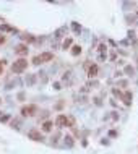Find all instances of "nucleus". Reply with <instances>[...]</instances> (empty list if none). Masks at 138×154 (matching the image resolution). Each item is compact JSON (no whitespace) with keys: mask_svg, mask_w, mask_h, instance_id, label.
Instances as JSON below:
<instances>
[{"mask_svg":"<svg viewBox=\"0 0 138 154\" xmlns=\"http://www.w3.org/2000/svg\"><path fill=\"white\" fill-rule=\"evenodd\" d=\"M26 68H28V60H26V59H18V60H15V63L12 65V71H13L15 75L23 73Z\"/></svg>","mask_w":138,"mask_h":154,"instance_id":"f257e3e1","label":"nucleus"},{"mask_svg":"<svg viewBox=\"0 0 138 154\" xmlns=\"http://www.w3.org/2000/svg\"><path fill=\"white\" fill-rule=\"evenodd\" d=\"M54 59V54L52 52H42L41 55H36L33 59V63L34 65H39V63H45V62H50Z\"/></svg>","mask_w":138,"mask_h":154,"instance_id":"f03ea898","label":"nucleus"},{"mask_svg":"<svg viewBox=\"0 0 138 154\" xmlns=\"http://www.w3.org/2000/svg\"><path fill=\"white\" fill-rule=\"evenodd\" d=\"M55 125H57V127H71L73 119H68L67 115L60 114V115H57V119H55Z\"/></svg>","mask_w":138,"mask_h":154,"instance_id":"7ed1b4c3","label":"nucleus"},{"mask_svg":"<svg viewBox=\"0 0 138 154\" xmlns=\"http://www.w3.org/2000/svg\"><path fill=\"white\" fill-rule=\"evenodd\" d=\"M36 110H38V107L34 104H28V105H23L21 107V115L23 117H31V115L36 114Z\"/></svg>","mask_w":138,"mask_h":154,"instance_id":"20e7f679","label":"nucleus"},{"mask_svg":"<svg viewBox=\"0 0 138 154\" xmlns=\"http://www.w3.org/2000/svg\"><path fill=\"white\" fill-rule=\"evenodd\" d=\"M28 138H29V140H33V141H42V140H44L42 133H41L39 130H36V128H33V130H29V131H28Z\"/></svg>","mask_w":138,"mask_h":154,"instance_id":"39448f33","label":"nucleus"},{"mask_svg":"<svg viewBox=\"0 0 138 154\" xmlns=\"http://www.w3.org/2000/svg\"><path fill=\"white\" fill-rule=\"evenodd\" d=\"M28 50H29V49H28V44H18V45L15 47V54L20 55L21 59H23L24 55H28Z\"/></svg>","mask_w":138,"mask_h":154,"instance_id":"423d86ee","label":"nucleus"},{"mask_svg":"<svg viewBox=\"0 0 138 154\" xmlns=\"http://www.w3.org/2000/svg\"><path fill=\"white\" fill-rule=\"evenodd\" d=\"M0 31H3V33H16L18 29L13 28V26H10V24H7V23H2L0 24Z\"/></svg>","mask_w":138,"mask_h":154,"instance_id":"0eeeda50","label":"nucleus"},{"mask_svg":"<svg viewBox=\"0 0 138 154\" xmlns=\"http://www.w3.org/2000/svg\"><path fill=\"white\" fill-rule=\"evenodd\" d=\"M52 127H54V123H52L50 120H45V122L42 123V128H41V130H42L44 133H49V131H52Z\"/></svg>","mask_w":138,"mask_h":154,"instance_id":"6e6552de","label":"nucleus"},{"mask_svg":"<svg viewBox=\"0 0 138 154\" xmlns=\"http://www.w3.org/2000/svg\"><path fill=\"white\" fill-rule=\"evenodd\" d=\"M122 101H124L125 105H130V104H132V93H130V91H127V93L122 96Z\"/></svg>","mask_w":138,"mask_h":154,"instance_id":"1a4fd4ad","label":"nucleus"},{"mask_svg":"<svg viewBox=\"0 0 138 154\" xmlns=\"http://www.w3.org/2000/svg\"><path fill=\"white\" fill-rule=\"evenodd\" d=\"M88 75L91 76V78L98 76V65H91V66H89V70H88Z\"/></svg>","mask_w":138,"mask_h":154,"instance_id":"9d476101","label":"nucleus"},{"mask_svg":"<svg viewBox=\"0 0 138 154\" xmlns=\"http://www.w3.org/2000/svg\"><path fill=\"white\" fill-rule=\"evenodd\" d=\"M23 37V41H26V42H34L36 41V37L33 36V34H24V36H21Z\"/></svg>","mask_w":138,"mask_h":154,"instance_id":"9b49d317","label":"nucleus"},{"mask_svg":"<svg viewBox=\"0 0 138 154\" xmlns=\"http://www.w3.org/2000/svg\"><path fill=\"white\" fill-rule=\"evenodd\" d=\"M78 54H81V47L80 45H73L71 47V55H78Z\"/></svg>","mask_w":138,"mask_h":154,"instance_id":"f8f14e48","label":"nucleus"},{"mask_svg":"<svg viewBox=\"0 0 138 154\" xmlns=\"http://www.w3.org/2000/svg\"><path fill=\"white\" fill-rule=\"evenodd\" d=\"M12 119V115L10 114H5V115H0V122H2V123H7L8 120H10Z\"/></svg>","mask_w":138,"mask_h":154,"instance_id":"ddd939ff","label":"nucleus"},{"mask_svg":"<svg viewBox=\"0 0 138 154\" xmlns=\"http://www.w3.org/2000/svg\"><path fill=\"white\" fill-rule=\"evenodd\" d=\"M71 28H73V31H75V33H80V31H81V26H80L78 23H73Z\"/></svg>","mask_w":138,"mask_h":154,"instance_id":"4468645a","label":"nucleus"},{"mask_svg":"<svg viewBox=\"0 0 138 154\" xmlns=\"http://www.w3.org/2000/svg\"><path fill=\"white\" fill-rule=\"evenodd\" d=\"M36 81V78H34V75H29V76H28V78H26V83L28 84H33Z\"/></svg>","mask_w":138,"mask_h":154,"instance_id":"2eb2a0df","label":"nucleus"},{"mask_svg":"<svg viewBox=\"0 0 138 154\" xmlns=\"http://www.w3.org/2000/svg\"><path fill=\"white\" fill-rule=\"evenodd\" d=\"M70 45H71V39H70V37H68V39H65V42H63V49L67 50V49H68Z\"/></svg>","mask_w":138,"mask_h":154,"instance_id":"dca6fc26","label":"nucleus"},{"mask_svg":"<svg viewBox=\"0 0 138 154\" xmlns=\"http://www.w3.org/2000/svg\"><path fill=\"white\" fill-rule=\"evenodd\" d=\"M65 143L68 144V146H73V138L71 136H65Z\"/></svg>","mask_w":138,"mask_h":154,"instance_id":"f3484780","label":"nucleus"},{"mask_svg":"<svg viewBox=\"0 0 138 154\" xmlns=\"http://www.w3.org/2000/svg\"><path fill=\"white\" fill-rule=\"evenodd\" d=\"M133 71H135V70L132 68L130 65H128V66H125V73H128V75H133Z\"/></svg>","mask_w":138,"mask_h":154,"instance_id":"a211bd4d","label":"nucleus"},{"mask_svg":"<svg viewBox=\"0 0 138 154\" xmlns=\"http://www.w3.org/2000/svg\"><path fill=\"white\" fill-rule=\"evenodd\" d=\"M5 63H7V60H0V73L3 71V66H5Z\"/></svg>","mask_w":138,"mask_h":154,"instance_id":"6ab92c4d","label":"nucleus"},{"mask_svg":"<svg viewBox=\"0 0 138 154\" xmlns=\"http://www.w3.org/2000/svg\"><path fill=\"white\" fill-rule=\"evenodd\" d=\"M24 97H26L24 93H18V99H20V101H24Z\"/></svg>","mask_w":138,"mask_h":154,"instance_id":"aec40b11","label":"nucleus"},{"mask_svg":"<svg viewBox=\"0 0 138 154\" xmlns=\"http://www.w3.org/2000/svg\"><path fill=\"white\" fill-rule=\"evenodd\" d=\"M3 42H5V36L0 34V44H3Z\"/></svg>","mask_w":138,"mask_h":154,"instance_id":"412c9836","label":"nucleus"},{"mask_svg":"<svg viewBox=\"0 0 138 154\" xmlns=\"http://www.w3.org/2000/svg\"><path fill=\"white\" fill-rule=\"evenodd\" d=\"M54 89H60V83H54Z\"/></svg>","mask_w":138,"mask_h":154,"instance_id":"4be33fe9","label":"nucleus"},{"mask_svg":"<svg viewBox=\"0 0 138 154\" xmlns=\"http://www.w3.org/2000/svg\"><path fill=\"white\" fill-rule=\"evenodd\" d=\"M0 104H2V99H0Z\"/></svg>","mask_w":138,"mask_h":154,"instance_id":"5701e85b","label":"nucleus"},{"mask_svg":"<svg viewBox=\"0 0 138 154\" xmlns=\"http://www.w3.org/2000/svg\"><path fill=\"white\" fill-rule=\"evenodd\" d=\"M0 114H2V112H0Z\"/></svg>","mask_w":138,"mask_h":154,"instance_id":"b1692460","label":"nucleus"},{"mask_svg":"<svg viewBox=\"0 0 138 154\" xmlns=\"http://www.w3.org/2000/svg\"><path fill=\"white\" fill-rule=\"evenodd\" d=\"M136 15H138V13H136Z\"/></svg>","mask_w":138,"mask_h":154,"instance_id":"393cba45","label":"nucleus"}]
</instances>
